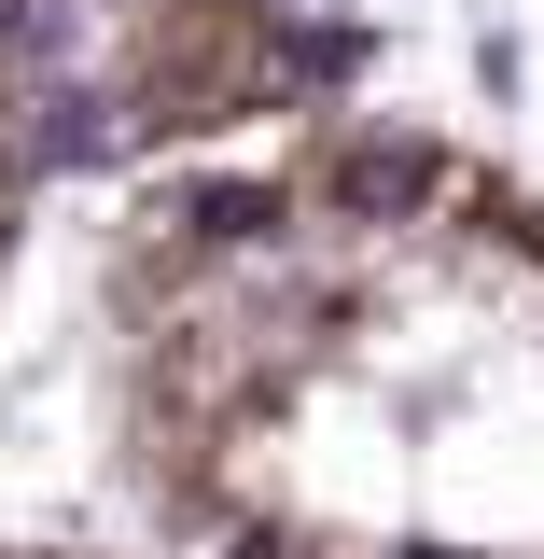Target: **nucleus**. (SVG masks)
Wrapping results in <instances>:
<instances>
[{
	"label": "nucleus",
	"instance_id": "obj_1",
	"mask_svg": "<svg viewBox=\"0 0 544 559\" xmlns=\"http://www.w3.org/2000/svg\"><path fill=\"white\" fill-rule=\"evenodd\" d=\"M84 433L126 559H544V182L419 112L140 168Z\"/></svg>",
	"mask_w": 544,
	"mask_h": 559
},
{
	"label": "nucleus",
	"instance_id": "obj_2",
	"mask_svg": "<svg viewBox=\"0 0 544 559\" xmlns=\"http://www.w3.org/2000/svg\"><path fill=\"white\" fill-rule=\"evenodd\" d=\"M70 14L84 0H0V266L28 238L43 154H57V70H70Z\"/></svg>",
	"mask_w": 544,
	"mask_h": 559
},
{
	"label": "nucleus",
	"instance_id": "obj_3",
	"mask_svg": "<svg viewBox=\"0 0 544 559\" xmlns=\"http://www.w3.org/2000/svg\"><path fill=\"white\" fill-rule=\"evenodd\" d=\"M0 559H57V546H0Z\"/></svg>",
	"mask_w": 544,
	"mask_h": 559
}]
</instances>
